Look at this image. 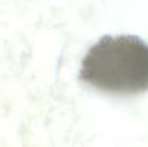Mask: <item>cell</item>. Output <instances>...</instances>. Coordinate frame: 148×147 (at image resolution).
<instances>
[{
  "mask_svg": "<svg viewBox=\"0 0 148 147\" xmlns=\"http://www.w3.org/2000/svg\"><path fill=\"white\" fill-rule=\"evenodd\" d=\"M80 80L114 95L134 96L148 87V48L139 36H104L86 54Z\"/></svg>",
  "mask_w": 148,
  "mask_h": 147,
  "instance_id": "1",
  "label": "cell"
}]
</instances>
